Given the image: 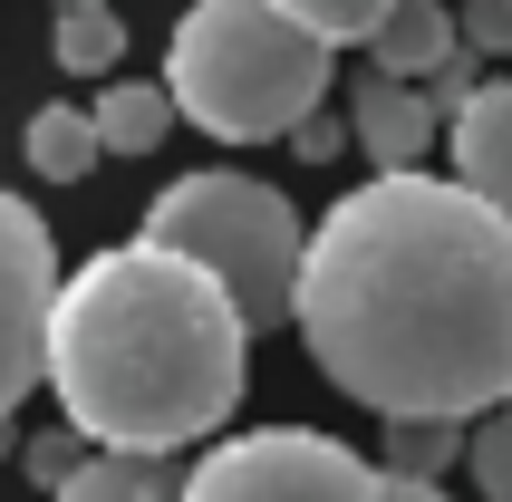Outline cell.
<instances>
[{
  "instance_id": "obj_1",
  "label": "cell",
  "mask_w": 512,
  "mask_h": 502,
  "mask_svg": "<svg viewBox=\"0 0 512 502\" xmlns=\"http://www.w3.org/2000/svg\"><path fill=\"white\" fill-rule=\"evenodd\" d=\"M290 319L319 377L377 416L512 406V213L455 174L387 165L300 242Z\"/></svg>"
},
{
  "instance_id": "obj_2",
  "label": "cell",
  "mask_w": 512,
  "mask_h": 502,
  "mask_svg": "<svg viewBox=\"0 0 512 502\" xmlns=\"http://www.w3.org/2000/svg\"><path fill=\"white\" fill-rule=\"evenodd\" d=\"M39 377L58 387L78 435L174 454V445H203L242 406L252 329L213 271H194L184 251L136 232L116 251H87V271H58Z\"/></svg>"
},
{
  "instance_id": "obj_3",
  "label": "cell",
  "mask_w": 512,
  "mask_h": 502,
  "mask_svg": "<svg viewBox=\"0 0 512 502\" xmlns=\"http://www.w3.org/2000/svg\"><path fill=\"white\" fill-rule=\"evenodd\" d=\"M165 97L223 145H271L329 97V39L271 0H194L165 39Z\"/></svg>"
},
{
  "instance_id": "obj_4",
  "label": "cell",
  "mask_w": 512,
  "mask_h": 502,
  "mask_svg": "<svg viewBox=\"0 0 512 502\" xmlns=\"http://www.w3.org/2000/svg\"><path fill=\"white\" fill-rule=\"evenodd\" d=\"M145 242L184 251L194 271L223 280V300L242 309V329H281L290 319V280H300V213L281 184L252 174H174L165 194L145 203Z\"/></svg>"
},
{
  "instance_id": "obj_5",
  "label": "cell",
  "mask_w": 512,
  "mask_h": 502,
  "mask_svg": "<svg viewBox=\"0 0 512 502\" xmlns=\"http://www.w3.org/2000/svg\"><path fill=\"white\" fill-rule=\"evenodd\" d=\"M184 502H387V474L368 454H348L339 435L310 425H261L232 435L184 474Z\"/></svg>"
},
{
  "instance_id": "obj_6",
  "label": "cell",
  "mask_w": 512,
  "mask_h": 502,
  "mask_svg": "<svg viewBox=\"0 0 512 502\" xmlns=\"http://www.w3.org/2000/svg\"><path fill=\"white\" fill-rule=\"evenodd\" d=\"M49 300H58V242L10 184H0V425L39 387L49 358Z\"/></svg>"
},
{
  "instance_id": "obj_7",
  "label": "cell",
  "mask_w": 512,
  "mask_h": 502,
  "mask_svg": "<svg viewBox=\"0 0 512 502\" xmlns=\"http://www.w3.org/2000/svg\"><path fill=\"white\" fill-rule=\"evenodd\" d=\"M348 126H358V145H368V165H416L435 145V107L416 78H387V68H368V78L348 87Z\"/></svg>"
},
{
  "instance_id": "obj_8",
  "label": "cell",
  "mask_w": 512,
  "mask_h": 502,
  "mask_svg": "<svg viewBox=\"0 0 512 502\" xmlns=\"http://www.w3.org/2000/svg\"><path fill=\"white\" fill-rule=\"evenodd\" d=\"M455 184H474L484 203L512 213V78L464 87V107H455Z\"/></svg>"
},
{
  "instance_id": "obj_9",
  "label": "cell",
  "mask_w": 512,
  "mask_h": 502,
  "mask_svg": "<svg viewBox=\"0 0 512 502\" xmlns=\"http://www.w3.org/2000/svg\"><path fill=\"white\" fill-rule=\"evenodd\" d=\"M58 502H184V474L174 454H136V445H97L78 454V474L49 483Z\"/></svg>"
},
{
  "instance_id": "obj_10",
  "label": "cell",
  "mask_w": 512,
  "mask_h": 502,
  "mask_svg": "<svg viewBox=\"0 0 512 502\" xmlns=\"http://www.w3.org/2000/svg\"><path fill=\"white\" fill-rule=\"evenodd\" d=\"M455 58V10L445 0H387L368 29V68H387V78H426V68H445Z\"/></svg>"
},
{
  "instance_id": "obj_11",
  "label": "cell",
  "mask_w": 512,
  "mask_h": 502,
  "mask_svg": "<svg viewBox=\"0 0 512 502\" xmlns=\"http://www.w3.org/2000/svg\"><path fill=\"white\" fill-rule=\"evenodd\" d=\"M87 126H97V155H155L174 126V97L145 78H116L107 97H87Z\"/></svg>"
},
{
  "instance_id": "obj_12",
  "label": "cell",
  "mask_w": 512,
  "mask_h": 502,
  "mask_svg": "<svg viewBox=\"0 0 512 502\" xmlns=\"http://www.w3.org/2000/svg\"><path fill=\"white\" fill-rule=\"evenodd\" d=\"M116 58H126V20L107 0H58V68L68 78H107Z\"/></svg>"
},
{
  "instance_id": "obj_13",
  "label": "cell",
  "mask_w": 512,
  "mask_h": 502,
  "mask_svg": "<svg viewBox=\"0 0 512 502\" xmlns=\"http://www.w3.org/2000/svg\"><path fill=\"white\" fill-rule=\"evenodd\" d=\"M20 145H29V174H49V184H78V174L97 165V126H87V107H39Z\"/></svg>"
},
{
  "instance_id": "obj_14",
  "label": "cell",
  "mask_w": 512,
  "mask_h": 502,
  "mask_svg": "<svg viewBox=\"0 0 512 502\" xmlns=\"http://www.w3.org/2000/svg\"><path fill=\"white\" fill-rule=\"evenodd\" d=\"M455 454H464V425H455V416H387V454H377V474L435 483Z\"/></svg>"
},
{
  "instance_id": "obj_15",
  "label": "cell",
  "mask_w": 512,
  "mask_h": 502,
  "mask_svg": "<svg viewBox=\"0 0 512 502\" xmlns=\"http://www.w3.org/2000/svg\"><path fill=\"white\" fill-rule=\"evenodd\" d=\"M464 464H474V493L484 502H512V406H493V416L464 435Z\"/></svg>"
},
{
  "instance_id": "obj_16",
  "label": "cell",
  "mask_w": 512,
  "mask_h": 502,
  "mask_svg": "<svg viewBox=\"0 0 512 502\" xmlns=\"http://www.w3.org/2000/svg\"><path fill=\"white\" fill-rule=\"evenodd\" d=\"M271 10H290V20H300V29H319V39L339 49V39H368L387 0H271Z\"/></svg>"
},
{
  "instance_id": "obj_17",
  "label": "cell",
  "mask_w": 512,
  "mask_h": 502,
  "mask_svg": "<svg viewBox=\"0 0 512 502\" xmlns=\"http://www.w3.org/2000/svg\"><path fill=\"white\" fill-rule=\"evenodd\" d=\"M29 474H39V483L78 474V425H68V435H39V445H29Z\"/></svg>"
},
{
  "instance_id": "obj_18",
  "label": "cell",
  "mask_w": 512,
  "mask_h": 502,
  "mask_svg": "<svg viewBox=\"0 0 512 502\" xmlns=\"http://www.w3.org/2000/svg\"><path fill=\"white\" fill-rule=\"evenodd\" d=\"M464 29H474V49H512V0H474Z\"/></svg>"
},
{
  "instance_id": "obj_19",
  "label": "cell",
  "mask_w": 512,
  "mask_h": 502,
  "mask_svg": "<svg viewBox=\"0 0 512 502\" xmlns=\"http://www.w3.org/2000/svg\"><path fill=\"white\" fill-rule=\"evenodd\" d=\"M387 502H445L435 483H416V474H387Z\"/></svg>"
}]
</instances>
